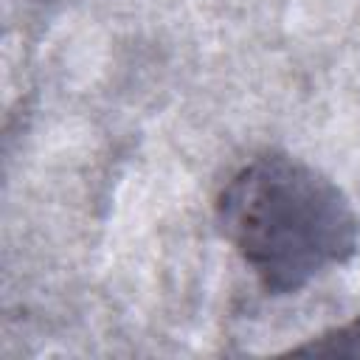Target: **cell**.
Here are the masks:
<instances>
[{"instance_id":"7a4b0ae2","label":"cell","mask_w":360,"mask_h":360,"mask_svg":"<svg viewBox=\"0 0 360 360\" xmlns=\"http://www.w3.org/2000/svg\"><path fill=\"white\" fill-rule=\"evenodd\" d=\"M290 352L295 354H346V357H360V318L343 326H335L301 346H292Z\"/></svg>"},{"instance_id":"6da1fadb","label":"cell","mask_w":360,"mask_h":360,"mask_svg":"<svg viewBox=\"0 0 360 360\" xmlns=\"http://www.w3.org/2000/svg\"><path fill=\"white\" fill-rule=\"evenodd\" d=\"M214 217L225 242L267 295H292L354 259L360 217L318 166L278 149L242 163L219 188Z\"/></svg>"}]
</instances>
